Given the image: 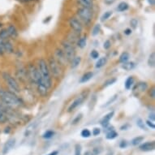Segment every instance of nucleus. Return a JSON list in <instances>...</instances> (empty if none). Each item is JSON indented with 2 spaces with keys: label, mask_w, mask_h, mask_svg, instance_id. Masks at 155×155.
<instances>
[{
  "label": "nucleus",
  "mask_w": 155,
  "mask_h": 155,
  "mask_svg": "<svg viewBox=\"0 0 155 155\" xmlns=\"http://www.w3.org/2000/svg\"><path fill=\"white\" fill-rule=\"evenodd\" d=\"M155 119V117H154V114H151V115H150V119L149 120H150V121H152V122H154Z\"/></svg>",
  "instance_id": "50"
},
{
  "label": "nucleus",
  "mask_w": 155,
  "mask_h": 155,
  "mask_svg": "<svg viewBox=\"0 0 155 155\" xmlns=\"http://www.w3.org/2000/svg\"><path fill=\"white\" fill-rule=\"evenodd\" d=\"M148 64L150 67H154L155 65V54L154 52H153L151 54L150 57H149V59H148Z\"/></svg>",
  "instance_id": "30"
},
{
  "label": "nucleus",
  "mask_w": 155,
  "mask_h": 155,
  "mask_svg": "<svg viewBox=\"0 0 155 155\" xmlns=\"http://www.w3.org/2000/svg\"><path fill=\"white\" fill-rule=\"evenodd\" d=\"M124 33H125L126 35H129V34H131V33H132V30H131L130 28H127V29L124 31Z\"/></svg>",
  "instance_id": "51"
},
{
  "label": "nucleus",
  "mask_w": 155,
  "mask_h": 155,
  "mask_svg": "<svg viewBox=\"0 0 155 155\" xmlns=\"http://www.w3.org/2000/svg\"><path fill=\"white\" fill-rule=\"evenodd\" d=\"M85 46H86V38L83 37V38H80L78 41V46L83 49V48H85Z\"/></svg>",
  "instance_id": "33"
},
{
  "label": "nucleus",
  "mask_w": 155,
  "mask_h": 155,
  "mask_svg": "<svg viewBox=\"0 0 155 155\" xmlns=\"http://www.w3.org/2000/svg\"><path fill=\"white\" fill-rule=\"evenodd\" d=\"M2 26H3V24H2V23H0V28H1Z\"/></svg>",
  "instance_id": "57"
},
{
  "label": "nucleus",
  "mask_w": 155,
  "mask_h": 155,
  "mask_svg": "<svg viewBox=\"0 0 155 155\" xmlns=\"http://www.w3.org/2000/svg\"><path fill=\"white\" fill-rule=\"evenodd\" d=\"M85 155H94V154L92 151H87V152L85 154Z\"/></svg>",
  "instance_id": "53"
},
{
  "label": "nucleus",
  "mask_w": 155,
  "mask_h": 155,
  "mask_svg": "<svg viewBox=\"0 0 155 155\" xmlns=\"http://www.w3.org/2000/svg\"><path fill=\"white\" fill-rule=\"evenodd\" d=\"M116 78H111V79H109V80H106L105 82H104V85H103V87H107V86H109V85H113L114 83H115L116 82Z\"/></svg>",
  "instance_id": "37"
},
{
  "label": "nucleus",
  "mask_w": 155,
  "mask_h": 155,
  "mask_svg": "<svg viewBox=\"0 0 155 155\" xmlns=\"http://www.w3.org/2000/svg\"><path fill=\"white\" fill-rule=\"evenodd\" d=\"M149 95H150V97L151 98L154 99L155 98V88L154 87H153L152 89L150 90V92H149Z\"/></svg>",
  "instance_id": "43"
},
{
  "label": "nucleus",
  "mask_w": 155,
  "mask_h": 155,
  "mask_svg": "<svg viewBox=\"0 0 155 155\" xmlns=\"http://www.w3.org/2000/svg\"><path fill=\"white\" fill-rule=\"evenodd\" d=\"M146 123V125H147V126H149V127H150V128H152V129H154L155 128L154 123V122L150 121V120H147Z\"/></svg>",
  "instance_id": "44"
},
{
  "label": "nucleus",
  "mask_w": 155,
  "mask_h": 155,
  "mask_svg": "<svg viewBox=\"0 0 155 155\" xmlns=\"http://www.w3.org/2000/svg\"><path fill=\"white\" fill-rule=\"evenodd\" d=\"M155 149V143L154 141H148L144 144L140 146V150L145 152H149V151L154 150Z\"/></svg>",
  "instance_id": "15"
},
{
  "label": "nucleus",
  "mask_w": 155,
  "mask_h": 155,
  "mask_svg": "<svg viewBox=\"0 0 155 155\" xmlns=\"http://www.w3.org/2000/svg\"><path fill=\"white\" fill-rule=\"evenodd\" d=\"M81 154V146L79 144L75 145V155H80Z\"/></svg>",
  "instance_id": "40"
},
{
  "label": "nucleus",
  "mask_w": 155,
  "mask_h": 155,
  "mask_svg": "<svg viewBox=\"0 0 155 155\" xmlns=\"http://www.w3.org/2000/svg\"><path fill=\"white\" fill-rule=\"evenodd\" d=\"M55 60H56L59 64H64L67 60V58L64 55L63 51L60 50V49H57L55 51Z\"/></svg>",
  "instance_id": "13"
},
{
  "label": "nucleus",
  "mask_w": 155,
  "mask_h": 155,
  "mask_svg": "<svg viewBox=\"0 0 155 155\" xmlns=\"http://www.w3.org/2000/svg\"><path fill=\"white\" fill-rule=\"evenodd\" d=\"M3 78L6 82V84L10 88V89L13 91V93H20V88L19 84L12 75H10L7 72H3Z\"/></svg>",
  "instance_id": "3"
},
{
  "label": "nucleus",
  "mask_w": 155,
  "mask_h": 155,
  "mask_svg": "<svg viewBox=\"0 0 155 155\" xmlns=\"http://www.w3.org/2000/svg\"><path fill=\"white\" fill-rule=\"evenodd\" d=\"M111 16H112V11H106V12L102 16V17H101V21H102V22H104V21L107 20Z\"/></svg>",
  "instance_id": "32"
},
{
  "label": "nucleus",
  "mask_w": 155,
  "mask_h": 155,
  "mask_svg": "<svg viewBox=\"0 0 155 155\" xmlns=\"http://www.w3.org/2000/svg\"><path fill=\"white\" fill-rule=\"evenodd\" d=\"M133 84H134V78H133L132 76H129L127 80H126L125 84H124V85H125V89H130Z\"/></svg>",
  "instance_id": "25"
},
{
  "label": "nucleus",
  "mask_w": 155,
  "mask_h": 155,
  "mask_svg": "<svg viewBox=\"0 0 155 155\" xmlns=\"http://www.w3.org/2000/svg\"><path fill=\"white\" fill-rule=\"evenodd\" d=\"M90 55H91V57H92L93 59H98V58L99 54H98V52L97 51L94 50V51H92L91 54H90Z\"/></svg>",
  "instance_id": "42"
},
{
  "label": "nucleus",
  "mask_w": 155,
  "mask_h": 155,
  "mask_svg": "<svg viewBox=\"0 0 155 155\" xmlns=\"http://www.w3.org/2000/svg\"><path fill=\"white\" fill-rule=\"evenodd\" d=\"M121 67H122L123 69H124V70L131 71L135 68L136 64H135V63H133V62H126V63H123Z\"/></svg>",
  "instance_id": "19"
},
{
  "label": "nucleus",
  "mask_w": 155,
  "mask_h": 155,
  "mask_svg": "<svg viewBox=\"0 0 155 155\" xmlns=\"http://www.w3.org/2000/svg\"><path fill=\"white\" fill-rule=\"evenodd\" d=\"M10 38L9 34L7 33V29H2L0 30V39L1 40H8Z\"/></svg>",
  "instance_id": "26"
},
{
  "label": "nucleus",
  "mask_w": 155,
  "mask_h": 155,
  "mask_svg": "<svg viewBox=\"0 0 155 155\" xmlns=\"http://www.w3.org/2000/svg\"><path fill=\"white\" fill-rule=\"evenodd\" d=\"M54 135H55V132H53L52 130H48L43 134L42 137L45 139H49V138H51Z\"/></svg>",
  "instance_id": "36"
},
{
  "label": "nucleus",
  "mask_w": 155,
  "mask_h": 155,
  "mask_svg": "<svg viewBox=\"0 0 155 155\" xmlns=\"http://www.w3.org/2000/svg\"><path fill=\"white\" fill-rule=\"evenodd\" d=\"M126 146H127V142H126V141H122L121 144H120V147H121V148H124V147H126Z\"/></svg>",
  "instance_id": "52"
},
{
  "label": "nucleus",
  "mask_w": 155,
  "mask_h": 155,
  "mask_svg": "<svg viewBox=\"0 0 155 155\" xmlns=\"http://www.w3.org/2000/svg\"><path fill=\"white\" fill-rule=\"evenodd\" d=\"M77 15L80 17V19L85 24H89L93 19V11L90 8H86V7L80 8L77 11Z\"/></svg>",
  "instance_id": "6"
},
{
  "label": "nucleus",
  "mask_w": 155,
  "mask_h": 155,
  "mask_svg": "<svg viewBox=\"0 0 155 155\" xmlns=\"http://www.w3.org/2000/svg\"><path fill=\"white\" fill-rule=\"evenodd\" d=\"M62 46H63V51L65 56H66L67 60V61H71L73 59V58L75 57V54L74 46L68 41L63 42H62Z\"/></svg>",
  "instance_id": "4"
},
{
  "label": "nucleus",
  "mask_w": 155,
  "mask_h": 155,
  "mask_svg": "<svg viewBox=\"0 0 155 155\" xmlns=\"http://www.w3.org/2000/svg\"><path fill=\"white\" fill-rule=\"evenodd\" d=\"M81 136H82V137L88 138V137H89V136H91V132L89 131V129H87V128L83 129L82 132H81Z\"/></svg>",
  "instance_id": "38"
},
{
  "label": "nucleus",
  "mask_w": 155,
  "mask_h": 155,
  "mask_svg": "<svg viewBox=\"0 0 155 155\" xmlns=\"http://www.w3.org/2000/svg\"><path fill=\"white\" fill-rule=\"evenodd\" d=\"M130 24H131L132 28H136L138 25V20L136 19H132L130 21Z\"/></svg>",
  "instance_id": "41"
},
{
  "label": "nucleus",
  "mask_w": 155,
  "mask_h": 155,
  "mask_svg": "<svg viewBox=\"0 0 155 155\" xmlns=\"http://www.w3.org/2000/svg\"><path fill=\"white\" fill-rule=\"evenodd\" d=\"M35 85H37V87H38V93L40 94V95L42 96V97H46L47 95V93H48V89L46 88V86L44 85L42 80V77H40L38 79V80Z\"/></svg>",
  "instance_id": "10"
},
{
  "label": "nucleus",
  "mask_w": 155,
  "mask_h": 155,
  "mask_svg": "<svg viewBox=\"0 0 155 155\" xmlns=\"http://www.w3.org/2000/svg\"><path fill=\"white\" fill-rule=\"evenodd\" d=\"M136 124H137V126L140 127V128H141L142 130H147V127H146V124H145V123H144V121H143L141 119H137Z\"/></svg>",
  "instance_id": "35"
},
{
  "label": "nucleus",
  "mask_w": 155,
  "mask_h": 155,
  "mask_svg": "<svg viewBox=\"0 0 155 155\" xmlns=\"http://www.w3.org/2000/svg\"><path fill=\"white\" fill-rule=\"evenodd\" d=\"M69 24H70V26L71 27V28L76 32V33H80L81 31H82V25H81V24L80 22L77 19H75V18H71L69 20Z\"/></svg>",
  "instance_id": "12"
},
{
  "label": "nucleus",
  "mask_w": 155,
  "mask_h": 155,
  "mask_svg": "<svg viewBox=\"0 0 155 155\" xmlns=\"http://www.w3.org/2000/svg\"><path fill=\"white\" fill-rule=\"evenodd\" d=\"M92 152L94 153V155H98L102 152V149H100V148H94Z\"/></svg>",
  "instance_id": "47"
},
{
  "label": "nucleus",
  "mask_w": 155,
  "mask_h": 155,
  "mask_svg": "<svg viewBox=\"0 0 155 155\" xmlns=\"http://www.w3.org/2000/svg\"><path fill=\"white\" fill-rule=\"evenodd\" d=\"M116 0H104V2H105V3L107 5H111L114 3L115 2Z\"/></svg>",
  "instance_id": "48"
},
{
  "label": "nucleus",
  "mask_w": 155,
  "mask_h": 155,
  "mask_svg": "<svg viewBox=\"0 0 155 155\" xmlns=\"http://www.w3.org/2000/svg\"><path fill=\"white\" fill-rule=\"evenodd\" d=\"M117 98H118V94H115V95L112 96L111 98H110V99H109L108 101H107L106 103L102 106V107H107V106H110L111 104H112L113 102H114L117 99Z\"/></svg>",
  "instance_id": "28"
},
{
  "label": "nucleus",
  "mask_w": 155,
  "mask_h": 155,
  "mask_svg": "<svg viewBox=\"0 0 155 155\" xmlns=\"http://www.w3.org/2000/svg\"><path fill=\"white\" fill-rule=\"evenodd\" d=\"M106 63H107V59L106 58V57H102V58H100L98 62L96 63V68H101V67H102L103 66H105L106 64Z\"/></svg>",
  "instance_id": "22"
},
{
  "label": "nucleus",
  "mask_w": 155,
  "mask_h": 155,
  "mask_svg": "<svg viewBox=\"0 0 155 155\" xmlns=\"http://www.w3.org/2000/svg\"><path fill=\"white\" fill-rule=\"evenodd\" d=\"M100 132H101L100 128L95 127V128H94V130H93V135L94 136H98L99 134H100Z\"/></svg>",
  "instance_id": "46"
},
{
  "label": "nucleus",
  "mask_w": 155,
  "mask_h": 155,
  "mask_svg": "<svg viewBox=\"0 0 155 155\" xmlns=\"http://www.w3.org/2000/svg\"><path fill=\"white\" fill-rule=\"evenodd\" d=\"M144 140V137L143 136H136L134 139H132V144L133 146H138L139 144H141V142Z\"/></svg>",
  "instance_id": "31"
},
{
  "label": "nucleus",
  "mask_w": 155,
  "mask_h": 155,
  "mask_svg": "<svg viewBox=\"0 0 155 155\" xmlns=\"http://www.w3.org/2000/svg\"><path fill=\"white\" fill-rule=\"evenodd\" d=\"M49 70L55 78H59L61 75L62 70L60 67V64L55 60V58H50L49 59Z\"/></svg>",
  "instance_id": "5"
},
{
  "label": "nucleus",
  "mask_w": 155,
  "mask_h": 155,
  "mask_svg": "<svg viewBox=\"0 0 155 155\" xmlns=\"http://www.w3.org/2000/svg\"><path fill=\"white\" fill-rule=\"evenodd\" d=\"M3 55H4V51H3V49L2 45H1V40H0V56H2Z\"/></svg>",
  "instance_id": "49"
},
{
  "label": "nucleus",
  "mask_w": 155,
  "mask_h": 155,
  "mask_svg": "<svg viewBox=\"0 0 155 155\" xmlns=\"http://www.w3.org/2000/svg\"><path fill=\"white\" fill-rule=\"evenodd\" d=\"M149 3L151 5V6H154V0H148Z\"/></svg>",
  "instance_id": "54"
},
{
  "label": "nucleus",
  "mask_w": 155,
  "mask_h": 155,
  "mask_svg": "<svg viewBox=\"0 0 155 155\" xmlns=\"http://www.w3.org/2000/svg\"><path fill=\"white\" fill-rule=\"evenodd\" d=\"M81 61V58L80 57H74L73 59L71 61V68H75L76 67L79 66Z\"/></svg>",
  "instance_id": "23"
},
{
  "label": "nucleus",
  "mask_w": 155,
  "mask_h": 155,
  "mask_svg": "<svg viewBox=\"0 0 155 155\" xmlns=\"http://www.w3.org/2000/svg\"><path fill=\"white\" fill-rule=\"evenodd\" d=\"M0 101L2 103L11 108L20 107L22 106L21 100L13 92L3 89H0Z\"/></svg>",
  "instance_id": "1"
},
{
  "label": "nucleus",
  "mask_w": 155,
  "mask_h": 155,
  "mask_svg": "<svg viewBox=\"0 0 155 155\" xmlns=\"http://www.w3.org/2000/svg\"><path fill=\"white\" fill-rule=\"evenodd\" d=\"M111 42L109 41V40H107V41H106L105 42H104V49H106V50H108L109 48L111 47Z\"/></svg>",
  "instance_id": "45"
},
{
  "label": "nucleus",
  "mask_w": 155,
  "mask_h": 155,
  "mask_svg": "<svg viewBox=\"0 0 155 155\" xmlns=\"http://www.w3.org/2000/svg\"><path fill=\"white\" fill-rule=\"evenodd\" d=\"M81 119H82V114H80V115H78L72 120L71 123H72V124H76V123H78L80 122V120H81Z\"/></svg>",
  "instance_id": "39"
},
{
  "label": "nucleus",
  "mask_w": 155,
  "mask_h": 155,
  "mask_svg": "<svg viewBox=\"0 0 155 155\" xmlns=\"http://www.w3.org/2000/svg\"><path fill=\"white\" fill-rule=\"evenodd\" d=\"M113 116H114V111H111V112H109L108 114H106V115L102 119V120H101V124H102V126L104 127H107L109 125L110 120L112 119Z\"/></svg>",
  "instance_id": "16"
},
{
  "label": "nucleus",
  "mask_w": 155,
  "mask_h": 155,
  "mask_svg": "<svg viewBox=\"0 0 155 155\" xmlns=\"http://www.w3.org/2000/svg\"><path fill=\"white\" fill-rule=\"evenodd\" d=\"M1 45H2V47L3 49L4 53L11 54V53H13V51H14L13 46H12L11 42L9 41V39L8 40H1Z\"/></svg>",
  "instance_id": "11"
},
{
  "label": "nucleus",
  "mask_w": 155,
  "mask_h": 155,
  "mask_svg": "<svg viewBox=\"0 0 155 155\" xmlns=\"http://www.w3.org/2000/svg\"><path fill=\"white\" fill-rule=\"evenodd\" d=\"M129 58H130L129 54L127 52H123V53H122V55L119 56V62L122 63H124L128 61Z\"/></svg>",
  "instance_id": "24"
},
{
  "label": "nucleus",
  "mask_w": 155,
  "mask_h": 155,
  "mask_svg": "<svg viewBox=\"0 0 155 155\" xmlns=\"http://www.w3.org/2000/svg\"><path fill=\"white\" fill-rule=\"evenodd\" d=\"M79 2L80 5L83 6V7H86V8H90L93 7V0H77Z\"/></svg>",
  "instance_id": "20"
},
{
  "label": "nucleus",
  "mask_w": 155,
  "mask_h": 155,
  "mask_svg": "<svg viewBox=\"0 0 155 155\" xmlns=\"http://www.w3.org/2000/svg\"><path fill=\"white\" fill-rule=\"evenodd\" d=\"M15 144H16V139L15 138H11L8 141L5 143L3 149V154H7L13 147H14Z\"/></svg>",
  "instance_id": "14"
},
{
  "label": "nucleus",
  "mask_w": 155,
  "mask_h": 155,
  "mask_svg": "<svg viewBox=\"0 0 155 155\" xmlns=\"http://www.w3.org/2000/svg\"><path fill=\"white\" fill-rule=\"evenodd\" d=\"M28 75H29V78L32 80L33 82H34L35 84L37 83V81L38 79L41 77V75L38 71V69L36 67L33 65V64H30L28 67Z\"/></svg>",
  "instance_id": "8"
},
{
  "label": "nucleus",
  "mask_w": 155,
  "mask_h": 155,
  "mask_svg": "<svg viewBox=\"0 0 155 155\" xmlns=\"http://www.w3.org/2000/svg\"><path fill=\"white\" fill-rule=\"evenodd\" d=\"M100 30H101V25L99 24H97L93 28V31H92V35L93 36H96V35H98L100 32Z\"/></svg>",
  "instance_id": "34"
},
{
  "label": "nucleus",
  "mask_w": 155,
  "mask_h": 155,
  "mask_svg": "<svg viewBox=\"0 0 155 155\" xmlns=\"http://www.w3.org/2000/svg\"><path fill=\"white\" fill-rule=\"evenodd\" d=\"M93 77V72L91 71H89V72H86L84 75L81 76L80 80V83H86L87 81H89L91 78Z\"/></svg>",
  "instance_id": "21"
},
{
  "label": "nucleus",
  "mask_w": 155,
  "mask_h": 155,
  "mask_svg": "<svg viewBox=\"0 0 155 155\" xmlns=\"http://www.w3.org/2000/svg\"><path fill=\"white\" fill-rule=\"evenodd\" d=\"M128 4H127V3H125V2H122V3H120L118 5L117 7V10L119 11H126V10L128 9Z\"/></svg>",
  "instance_id": "27"
},
{
  "label": "nucleus",
  "mask_w": 155,
  "mask_h": 155,
  "mask_svg": "<svg viewBox=\"0 0 155 155\" xmlns=\"http://www.w3.org/2000/svg\"><path fill=\"white\" fill-rule=\"evenodd\" d=\"M58 154V151H53V152H51V154H49L47 155H57Z\"/></svg>",
  "instance_id": "55"
},
{
  "label": "nucleus",
  "mask_w": 155,
  "mask_h": 155,
  "mask_svg": "<svg viewBox=\"0 0 155 155\" xmlns=\"http://www.w3.org/2000/svg\"><path fill=\"white\" fill-rule=\"evenodd\" d=\"M87 95H88V92H86V93H85V92H83L82 94H80V96H78V97L72 102V103L71 104L70 106L68 107L67 111H68V112H71V111H74L76 107H78L80 105H81V104L83 103V102L86 99Z\"/></svg>",
  "instance_id": "7"
},
{
  "label": "nucleus",
  "mask_w": 155,
  "mask_h": 155,
  "mask_svg": "<svg viewBox=\"0 0 155 155\" xmlns=\"http://www.w3.org/2000/svg\"><path fill=\"white\" fill-rule=\"evenodd\" d=\"M19 1H20V2H28L29 0H19Z\"/></svg>",
  "instance_id": "56"
},
{
  "label": "nucleus",
  "mask_w": 155,
  "mask_h": 155,
  "mask_svg": "<svg viewBox=\"0 0 155 155\" xmlns=\"http://www.w3.org/2000/svg\"><path fill=\"white\" fill-rule=\"evenodd\" d=\"M118 133L115 130H112V131H110V132H106V139L108 140H113L115 139V137H117Z\"/></svg>",
  "instance_id": "29"
},
{
  "label": "nucleus",
  "mask_w": 155,
  "mask_h": 155,
  "mask_svg": "<svg viewBox=\"0 0 155 155\" xmlns=\"http://www.w3.org/2000/svg\"><path fill=\"white\" fill-rule=\"evenodd\" d=\"M38 71L41 75L44 85L46 86L47 89H50L52 85V79L51 75V71L49 70L48 64L44 59H40L38 62Z\"/></svg>",
  "instance_id": "2"
},
{
  "label": "nucleus",
  "mask_w": 155,
  "mask_h": 155,
  "mask_svg": "<svg viewBox=\"0 0 155 155\" xmlns=\"http://www.w3.org/2000/svg\"><path fill=\"white\" fill-rule=\"evenodd\" d=\"M7 121V116H6V114H5L3 105L0 102V123L3 124Z\"/></svg>",
  "instance_id": "18"
},
{
  "label": "nucleus",
  "mask_w": 155,
  "mask_h": 155,
  "mask_svg": "<svg viewBox=\"0 0 155 155\" xmlns=\"http://www.w3.org/2000/svg\"><path fill=\"white\" fill-rule=\"evenodd\" d=\"M7 33H8V34H9V36L11 38H17L18 32H17V30H16V28L14 25H12V24L9 25V26L7 27Z\"/></svg>",
  "instance_id": "17"
},
{
  "label": "nucleus",
  "mask_w": 155,
  "mask_h": 155,
  "mask_svg": "<svg viewBox=\"0 0 155 155\" xmlns=\"http://www.w3.org/2000/svg\"><path fill=\"white\" fill-rule=\"evenodd\" d=\"M147 89H148V85L146 82H139L134 86V88L132 89V94L136 97H138L140 94L147 90Z\"/></svg>",
  "instance_id": "9"
}]
</instances>
